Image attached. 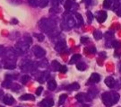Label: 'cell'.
Listing matches in <instances>:
<instances>
[{
  "mask_svg": "<svg viewBox=\"0 0 121 107\" xmlns=\"http://www.w3.org/2000/svg\"><path fill=\"white\" fill-rule=\"evenodd\" d=\"M119 94L117 92L110 91V92H105L101 94V99L103 103L108 107L112 106L113 104L117 103V101L119 100Z\"/></svg>",
  "mask_w": 121,
  "mask_h": 107,
  "instance_id": "cell-1",
  "label": "cell"
},
{
  "mask_svg": "<svg viewBox=\"0 0 121 107\" xmlns=\"http://www.w3.org/2000/svg\"><path fill=\"white\" fill-rule=\"evenodd\" d=\"M39 28L42 31L48 33H51L52 32H54L55 30V27H56V23L51 20V19H47V18H44L41 19L39 23Z\"/></svg>",
  "mask_w": 121,
  "mask_h": 107,
  "instance_id": "cell-2",
  "label": "cell"
},
{
  "mask_svg": "<svg viewBox=\"0 0 121 107\" xmlns=\"http://www.w3.org/2000/svg\"><path fill=\"white\" fill-rule=\"evenodd\" d=\"M32 51H33V53H34L35 57L38 58V59H41V58H43L44 56L46 55L45 50L42 49L41 47H39V46H35Z\"/></svg>",
  "mask_w": 121,
  "mask_h": 107,
  "instance_id": "cell-3",
  "label": "cell"
},
{
  "mask_svg": "<svg viewBox=\"0 0 121 107\" xmlns=\"http://www.w3.org/2000/svg\"><path fill=\"white\" fill-rule=\"evenodd\" d=\"M75 98L77 100L78 102L80 103H84V102H89L91 101V98L89 94H83V93H80V94H77L75 95Z\"/></svg>",
  "mask_w": 121,
  "mask_h": 107,
  "instance_id": "cell-4",
  "label": "cell"
},
{
  "mask_svg": "<svg viewBox=\"0 0 121 107\" xmlns=\"http://www.w3.org/2000/svg\"><path fill=\"white\" fill-rule=\"evenodd\" d=\"M108 17V14H107V12L105 11H98L96 13V18H97V21L102 23L106 21V19Z\"/></svg>",
  "mask_w": 121,
  "mask_h": 107,
  "instance_id": "cell-5",
  "label": "cell"
},
{
  "mask_svg": "<svg viewBox=\"0 0 121 107\" xmlns=\"http://www.w3.org/2000/svg\"><path fill=\"white\" fill-rule=\"evenodd\" d=\"M21 69L23 70V71H28V70H30L31 69H33V63L30 61V60H25L23 61L21 65Z\"/></svg>",
  "mask_w": 121,
  "mask_h": 107,
  "instance_id": "cell-6",
  "label": "cell"
},
{
  "mask_svg": "<svg viewBox=\"0 0 121 107\" xmlns=\"http://www.w3.org/2000/svg\"><path fill=\"white\" fill-rule=\"evenodd\" d=\"M39 105L41 107H52L54 105V101L51 98H46L39 103Z\"/></svg>",
  "mask_w": 121,
  "mask_h": 107,
  "instance_id": "cell-7",
  "label": "cell"
},
{
  "mask_svg": "<svg viewBox=\"0 0 121 107\" xmlns=\"http://www.w3.org/2000/svg\"><path fill=\"white\" fill-rule=\"evenodd\" d=\"M100 80V76L98 73H92L91 75V77L89 79L88 83L89 84H94V83H98Z\"/></svg>",
  "mask_w": 121,
  "mask_h": 107,
  "instance_id": "cell-8",
  "label": "cell"
},
{
  "mask_svg": "<svg viewBox=\"0 0 121 107\" xmlns=\"http://www.w3.org/2000/svg\"><path fill=\"white\" fill-rule=\"evenodd\" d=\"M105 84L109 88H113L114 86H116V81H115V79L112 77H108L105 78Z\"/></svg>",
  "mask_w": 121,
  "mask_h": 107,
  "instance_id": "cell-9",
  "label": "cell"
},
{
  "mask_svg": "<svg viewBox=\"0 0 121 107\" xmlns=\"http://www.w3.org/2000/svg\"><path fill=\"white\" fill-rule=\"evenodd\" d=\"M3 102H4V103L7 104V105H12L14 103V98L12 95H10V94H6V95H4V97L3 98Z\"/></svg>",
  "mask_w": 121,
  "mask_h": 107,
  "instance_id": "cell-10",
  "label": "cell"
},
{
  "mask_svg": "<svg viewBox=\"0 0 121 107\" xmlns=\"http://www.w3.org/2000/svg\"><path fill=\"white\" fill-rule=\"evenodd\" d=\"M4 69H14L15 67H16V65H15V62L13 60H9L4 63Z\"/></svg>",
  "mask_w": 121,
  "mask_h": 107,
  "instance_id": "cell-11",
  "label": "cell"
},
{
  "mask_svg": "<svg viewBox=\"0 0 121 107\" xmlns=\"http://www.w3.org/2000/svg\"><path fill=\"white\" fill-rule=\"evenodd\" d=\"M65 47V41H60V42H58L56 44V47H55V50H56V51H63Z\"/></svg>",
  "mask_w": 121,
  "mask_h": 107,
  "instance_id": "cell-12",
  "label": "cell"
},
{
  "mask_svg": "<svg viewBox=\"0 0 121 107\" xmlns=\"http://www.w3.org/2000/svg\"><path fill=\"white\" fill-rule=\"evenodd\" d=\"M79 88H80V86L78 83H72L67 86H65V89L68 91H73V90H77Z\"/></svg>",
  "mask_w": 121,
  "mask_h": 107,
  "instance_id": "cell-13",
  "label": "cell"
},
{
  "mask_svg": "<svg viewBox=\"0 0 121 107\" xmlns=\"http://www.w3.org/2000/svg\"><path fill=\"white\" fill-rule=\"evenodd\" d=\"M20 100H22V101H34L35 100V97L32 95V94H23L22 95L21 97H20Z\"/></svg>",
  "mask_w": 121,
  "mask_h": 107,
  "instance_id": "cell-14",
  "label": "cell"
},
{
  "mask_svg": "<svg viewBox=\"0 0 121 107\" xmlns=\"http://www.w3.org/2000/svg\"><path fill=\"white\" fill-rule=\"evenodd\" d=\"M66 25H68L69 28H72L75 25V21L72 16H68L66 18Z\"/></svg>",
  "mask_w": 121,
  "mask_h": 107,
  "instance_id": "cell-15",
  "label": "cell"
},
{
  "mask_svg": "<svg viewBox=\"0 0 121 107\" xmlns=\"http://www.w3.org/2000/svg\"><path fill=\"white\" fill-rule=\"evenodd\" d=\"M48 88L51 91H54V90L56 88V83L55 80H50V81L48 82Z\"/></svg>",
  "mask_w": 121,
  "mask_h": 107,
  "instance_id": "cell-16",
  "label": "cell"
},
{
  "mask_svg": "<svg viewBox=\"0 0 121 107\" xmlns=\"http://www.w3.org/2000/svg\"><path fill=\"white\" fill-rule=\"evenodd\" d=\"M80 59H81V55H80V54H74V55H73V57L71 58L69 63L70 64H74V63H76V61H78Z\"/></svg>",
  "mask_w": 121,
  "mask_h": 107,
  "instance_id": "cell-17",
  "label": "cell"
},
{
  "mask_svg": "<svg viewBox=\"0 0 121 107\" xmlns=\"http://www.w3.org/2000/svg\"><path fill=\"white\" fill-rule=\"evenodd\" d=\"M51 66H52V69H54L55 71L59 70V69H60V67H61L60 63H59L58 61H56V60H53V61H52Z\"/></svg>",
  "mask_w": 121,
  "mask_h": 107,
  "instance_id": "cell-18",
  "label": "cell"
},
{
  "mask_svg": "<svg viewBox=\"0 0 121 107\" xmlns=\"http://www.w3.org/2000/svg\"><path fill=\"white\" fill-rule=\"evenodd\" d=\"M48 76H49V73L47 72V71H45V72H43L41 74V76H40L39 78H38V80H39V82H44L45 80H47V78L48 77Z\"/></svg>",
  "mask_w": 121,
  "mask_h": 107,
  "instance_id": "cell-19",
  "label": "cell"
},
{
  "mask_svg": "<svg viewBox=\"0 0 121 107\" xmlns=\"http://www.w3.org/2000/svg\"><path fill=\"white\" fill-rule=\"evenodd\" d=\"M73 5V3L71 0H65V10H70V9L72 8Z\"/></svg>",
  "mask_w": 121,
  "mask_h": 107,
  "instance_id": "cell-20",
  "label": "cell"
},
{
  "mask_svg": "<svg viewBox=\"0 0 121 107\" xmlns=\"http://www.w3.org/2000/svg\"><path fill=\"white\" fill-rule=\"evenodd\" d=\"M76 68H77L78 70H80V71H83V70H85V69H86L87 67L84 63L80 62V63H77V64H76Z\"/></svg>",
  "mask_w": 121,
  "mask_h": 107,
  "instance_id": "cell-21",
  "label": "cell"
},
{
  "mask_svg": "<svg viewBox=\"0 0 121 107\" xmlns=\"http://www.w3.org/2000/svg\"><path fill=\"white\" fill-rule=\"evenodd\" d=\"M66 98H67V94H61L60 96H59V101H58V104H59V105L63 104V103H65V100H66Z\"/></svg>",
  "mask_w": 121,
  "mask_h": 107,
  "instance_id": "cell-22",
  "label": "cell"
},
{
  "mask_svg": "<svg viewBox=\"0 0 121 107\" xmlns=\"http://www.w3.org/2000/svg\"><path fill=\"white\" fill-rule=\"evenodd\" d=\"M111 5H112V3H111V0H104L103 2V7L106 9L111 8Z\"/></svg>",
  "mask_w": 121,
  "mask_h": 107,
  "instance_id": "cell-23",
  "label": "cell"
},
{
  "mask_svg": "<svg viewBox=\"0 0 121 107\" xmlns=\"http://www.w3.org/2000/svg\"><path fill=\"white\" fill-rule=\"evenodd\" d=\"M2 86H3V87H4V88H10V87L12 86L11 80H8V79L4 80V81L2 83Z\"/></svg>",
  "mask_w": 121,
  "mask_h": 107,
  "instance_id": "cell-24",
  "label": "cell"
},
{
  "mask_svg": "<svg viewBox=\"0 0 121 107\" xmlns=\"http://www.w3.org/2000/svg\"><path fill=\"white\" fill-rule=\"evenodd\" d=\"M102 33L101 32H99V31H95L94 33H93V37L96 39V40H100V39L102 38Z\"/></svg>",
  "mask_w": 121,
  "mask_h": 107,
  "instance_id": "cell-25",
  "label": "cell"
},
{
  "mask_svg": "<svg viewBox=\"0 0 121 107\" xmlns=\"http://www.w3.org/2000/svg\"><path fill=\"white\" fill-rule=\"evenodd\" d=\"M111 47L115 48V49H119V48H121V42L118 41H112L111 42Z\"/></svg>",
  "mask_w": 121,
  "mask_h": 107,
  "instance_id": "cell-26",
  "label": "cell"
},
{
  "mask_svg": "<svg viewBox=\"0 0 121 107\" xmlns=\"http://www.w3.org/2000/svg\"><path fill=\"white\" fill-rule=\"evenodd\" d=\"M75 17H76V20H77L79 24H82V23H83V19H82V16L80 14L75 13Z\"/></svg>",
  "mask_w": 121,
  "mask_h": 107,
  "instance_id": "cell-27",
  "label": "cell"
},
{
  "mask_svg": "<svg viewBox=\"0 0 121 107\" xmlns=\"http://www.w3.org/2000/svg\"><path fill=\"white\" fill-rule=\"evenodd\" d=\"M34 37H36L39 42H43L45 39V36L42 33H34Z\"/></svg>",
  "mask_w": 121,
  "mask_h": 107,
  "instance_id": "cell-28",
  "label": "cell"
},
{
  "mask_svg": "<svg viewBox=\"0 0 121 107\" xmlns=\"http://www.w3.org/2000/svg\"><path fill=\"white\" fill-rule=\"evenodd\" d=\"M48 4V0H39V5L41 7V8H44V7H46Z\"/></svg>",
  "mask_w": 121,
  "mask_h": 107,
  "instance_id": "cell-29",
  "label": "cell"
},
{
  "mask_svg": "<svg viewBox=\"0 0 121 107\" xmlns=\"http://www.w3.org/2000/svg\"><path fill=\"white\" fill-rule=\"evenodd\" d=\"M28 3L30 4L31 6H38L39 3V0H28Z\"/></svg>",
  "mask_w": 121,
  "mask_h": 107,
  "instance_id": "cell-30",
  "label": "cell"
},
{
  "mask_svg": "<svg viewBox=\"0 0 121 107\" xmlns=\"http://www.w3.org/2000/svg\"><path fill=\"white\" fill-rule=\"evenodd\" d=\"M29 80H30V77H29V76H27V75H24V76H22V77H21V82H22L23 85L26 84Z\"/></svg>",
  "mask_w": 121,
  "mask_h": 107,
  "instance_id": "cell-31",
  "label": "cell"
},
{
  "mask_svg": "<svg viewBox=\"0 0 121 107\" xmlns=\"http://www.w3.org/2000/svg\"><path fill=\"white\" fill-rule=\"evenodd\" d=\"M113 37H114V33H111V32H107L105 33V38L107 39V40H111Z\"/></svg>",
  "mask_w": 121,
  "mask_h": 107,
  "instance_id": "cell-32",
  "label": "cell"
},
{
  "mask_svg": "<svg viewBox=\"0 0 121 107\" xmlns=\"http://www.w3.org/2000/svg\"><path fill=\"white\" fill-rule=\"evenodd\" d=\"M86 14H87V18H88V23H90L92 22V19H93V14H92L91 12H90V11H88Z\"/></svg>",
  "mask_w": 121,
  "mask_h": 107,
  "instance_id": "cell-33",
  "label": "cell"
},
{
  "mask_svg": "<svg viewBox=\"0 0 121 107\" xmlns=\"http://www.w3.org/2000/svg\"><path fill=\"white\" fill-rule=\"evenodd\" d=\"M86 51H89V52H91V53H95V52H96V49H95V47L91 46V47L86 48Z\"/></svg>",
  "mask_w": 121,
  "mask_h": 107,
  "instance_id": "cell-34",
  "label": "cell"
},
{
  "mask_svg": "<svg viewBox=\"0 0 121 107\" xmlns=\"http://www.w3.org/2000/svg\"><path fill=\"white\" fill-rule=\"evenodd\" d=\"M47 65H48V61L45 60L43 61H40L39 63V67H42V68H45V67H47Z\"/></svg>",
  "mask_w": 121,
  "mask_h": 107,
  "instance_id": "cell-35",
  "label": "cell"
},
{
  "mask_svg": "<svg viewBox=\"0 0 121 107\" xmlns=\"http://www.w3.org/2000/svg\"><path fill=\"white\" fill-rule=\"evenodd\" d=\"M81 42L83 43V44L89 42V38H88V37H82V38H81Z\"/></svg>",
  "mask_w": 121,
  "mask_h": 107,
  "instance_id": "cell-36",
  "label": "cell"
},
{
  "mask_svg": "<svg viewBox=\"0 0 121 107\" xmlns=\"http://www.w3.org/2000/svg\"><path fill=\"white\" fill-rule=\"evenodd\" d=\"M59 71L61 73H65L67 71V69H66V66H61L60 69H59Z\"/></svg>",
  "mask_w": 121,
  "mask_h": 107,
  "instance_id": "cell-37",
  "label": "cell"
},
{
  "mask_svg": "<svg viewBox=\"0 0 121 107\" xmlns=\"http://www.w3.org/2000/svg\"><path fill=\"white\" fill-rule=\"evenodd\" d=\"M42 90H43V87H42V86H39V87H38V88H37V91H36V94H37V95H39V94H41Z\"/></svg>",
  "mask_w": 121,
  "mask_h": 107,
  "instance_id": "cell-38",
  "label": "cell"
},
{
  "mask_svg": "<svg viewBox=\"0 0 121 107\" xmlns=\"http://www.w3.org/2000/svg\"><path fill=\"white\" fill-rule=\"evenodd\" d=\"M24 39H25V40H24V42H25L26 43H28V44H30V43H31V39H30V37H29V36H28V37L25 36Z\"/></svg>",
  "mask_w": 121,
  "mask_h": 107,
  "instance_id": "cell-39",
  "label": "cell"
},
{
  "mask_svg": "<svg viewBox=\"0 0 121 107\" xmlns=\"http://www.w3.org/2000/svg\"><path fill=\"white\" fill-rule=\"evenodd\" d=\"M4 48L3 47V46H0V56H2L3 54L4 53Z\"/></svg>",
  "mask_w": 121,
  "mask_h": 107,
  "instance_id": "cell-40",
  "label": "cell"
},
{
  "mask_svg": "<svg viewBox=\"0 0 121 107\" xmlns=\"http://www.w3.org/2000/svg\"><path fill=\"white\" fill-rule=\"evenodd\" d=\"M11 2H13V3H14V4H16V5H19V4H21L22 3V1L21 0H10Z\"/></svg>",
  "mask_w": 121,
  "mask_h": 107,
  "instance_id": "cell-41",
  "label": "cell"
},
{
  "mask_svg": "<svg viewBox=\"0 0 121 107\" xmlns=\"http://www.w3.org/2000/svg\"><path fill=\"white\" fill-rule=\"evenodd\" d=\"M99 56H100V57H101V58H103V59H105V58H106V57H107V55H106V52H100V53H99Z\"/></svg>",
  "mask_w": 121,
  "mask_h": 107,
  "instance_id": "cell-42",
  "label": "cell"
},
{
  "mask_svg": "<svg viewBox=\"0 0 121 107\" xmlns=\"http://www.w3.org/2000/svg\"><path fill=\"white\" fill-rule=\"evenodd\" d=\"M116 12H117V15H120V16H121V9H117Z\"/></svg>",
  "mask_w": 121,
  "mask_h": 107,
  "instance_id": "cell-43",
  "label": "cell"
},
{
  "mask_svg": "<svg viewBox=\"0 0 121 107\" xmlns=\"http://www.w3.org/2000/svg\"><path fill=\"white\" fill-rule=\"evenodd\" d=\"M84 1L87 3V5H90L91 4V0H84Z\"/></svg>",
  "mask_w": 121,
  "mask_h": 107,
  "instance_id": "cell-44",
  "label": "cell"
},
{
  "mask_svg": "<svg viewBox=\"0 0 121 107\" xmlns=\"http://www.w3.org/2000/svg\"><path fill=\"white\" fill-rule=\"evenodd\" d=\"M12 23H17V20H13Z\"/></svg>",
  "mask_w": 121,
  "mask_h": 107,
  "instance_id": "cell-45",
  "label": "cell"
},
{
  "mask_svg": "<svg viewBox=\"0 0 121 107\" xmlns=\"http://www.w3.org/2000/svg\"><path fill=\"white\" fill-rule=\"evenodd\" d=\"M3 94V92H2L1 90H0V94Z\"/></svg>",
  "mask_w": 121,
  "mask_h": 107,
  "instance_id": "cell-46",
  "label": "cell"
},
{
  "mask_svg": "<svg viewBox=\"0 0 121 107\" xmlns=\"http://www.w3.org/2000/svg\"><path fill=\"white\" fill-rule=\"evenodd\" d=\"M119 71H120V72H121V67H120V69H119Z\"/></svg>",
  "mask_w": 121,
  "mask_h": 107,
  "instance_id": "cell-47",
  "label": "cell"
},
{
  "mask_svg": "<svg viewBox=\"0 0 121 107\" xmlns=\"http://www.w3.org/2000/svg\"><path fill=\"white\" fill-rule=\"evenodd\" d=\"M0 107H4V106H0Z\"/></svg>",
  "mask_w": 121,
  "mask_h": 107,
  "instance_id": "cell-48",
  "label": "cell"
}]
</instances>
